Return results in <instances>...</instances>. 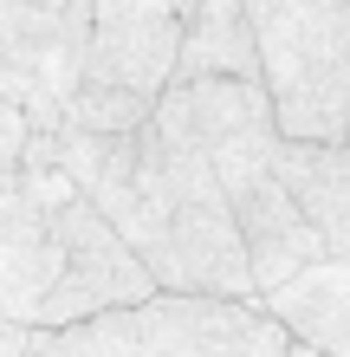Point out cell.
Returning a JSON list of instances; mask_svg holds the SVG:
<instances>
[{"label":"cell","mask_w":350,"mask_h":357,"mask_svg":"<svg viewBox=\"0 0 350 357\" xmlns=\"http://www.w3.org/2000/svg\"><path fill=\"white\" fill-rule=\"evenodd\" d=\"M52 169L117 227V241L150 266L156 292H214V299H253L246 247L234 234L228 195L182 130V117L156 98V111L130 137H85L46 130Z\"/></svg>","instance_id":"obj_1"},{"label":"cell","mask_w":350,"mask_h":357,"mask_svg":"<svg viewBox=\"0 0 350 357\" xmlns=\"http://www.w3.org/2000/svg\"><path fill=\"white\" fill-rule=\"evenodd\" d=\"M162 104L201 143L221 195H228L234 234L246 247V273H253V299L285 286L299 266L324 260L318 227L305 221V208L285 188V169H279L285 143L273 130V104H266L260 85H240V78H175L162 91Z\"/></svg>","instance_id":"obj_2"},{"label":"cell","mask_w":350,"mask_h":357,"mask_svg":"<svg viewBox=\"0 0 350 357\" xmlns=\"http://www.w3.org/2000/svg\"><path fill=\"white\" fill-rule=\"evenodd\" d=\"M279 143L350 137V0H246Z\"/></svg>","instance_id":"obj_3"},{"label":"cell","mask_w":350,"mask_h":357,"mask_svg":"<svg viewBox=\"0 0 350 357\" xmlns=\"http://www.w3.org/2000/svg\"><path fill=\"white\" fill-rule=\"evenodd\" d=\"M85 344L97 357H285L292 338L266 319L260 299L214 292H150L143 305L85 319Z\"/></svg>","instance_id":"obj_4"},{"label":"cell","mask_w":350,"mask_h":357,"mask_svg":"<svg viewBox=\"0 0 350 357\" xmlns=\"http://www.w3.org/2000/svg\"><path fill=\"white\" fill-rule=\"evenodd\" d=\"M52 221H58V286H52V299H46V312H39L33 331L85 325V319H104V312L143 305V299L156 292L150 266L117 241V227L97 215L72 182L58 188Z\"/></svg>","instance_id":"obj_5"},{"label":"cell","mask_w":350,"mask_h":357,"mask_svg":"<svg viewBox=\"0 0 350 357\" xmlns=\"http://www.w3.org/2000/svg\"><path fill=\"white\" fill-rule=\"evenodd\" d=\"M91 0H0V104H13L33 130H58L65 98L78 91Z\"/></svg>","instance_id":"obj_6"},{"label":"cell","mask_w":350,"mask_h":357,"mask_svg":"<svg viewBox=\"0 0 350 357\" xmlns=\"http://www.w3.org/2000/svg\"><path fill=\"white\" fill-rule=\"evenodd\" d=\"M175 52H182V13L169 0H91L78 85L156 104L175 85Z\"/></svg>","instance_id":"obj_7"},{"label":"cell","mask_w":350,"mask_h":357,"mask_svg":"<svg viewBox=\"0 0 350 357\" xmlns=\"http://www.w3.org/2000/svg\"><path fill=\"white\" fill-rule=\"evenodd\" d=\"M58 188H65L58 169H19V182L0 195V319L26 331L58 286Z\"/></svg>","instance_id":"obj_8"},{"label":"cell","mask_w":350,"mask_h":357,"mask_svg":"<svg viewBox=\"0 0 350 357\" xmlns=\"http://www.w3.org/2000/svg\"><path fill=\"white\" fill-rule=\"evenodd\" d=\"M266 319L312 357H350V260H312L266 292Z\"/></svg>","instance_id":"obj_9"},{"label":"cell","mask_w":350,"mask_h":357,"mask_svg":"<svg viewBox=\"0 0 350 357\" xmlns=\"http://www.w3.org/2000/svg\"><path fill=\"white\" fill-rule=\"evenodd\" d=\"M279 169L305 221L318 227L324 254L350 260V143H285Z\"/></svg>","instance_id":"obj_10"},{"label":"cell","mask_w":350,"mask_h":357,"mask_svg":"<svg viewBox=\"0 0 350 357\" xmlns=\"http://www.w3.org/2000/svg\"><path fill=\"white\" fill-rule=\"evenodd\" d=\"M175 78H240V85H260V52H253L246 0H201L182 20Z\"/></svg>","instance_id":"obj_11"},{"label":"cell","mask_w":350,"mask_h":357,"mask_svg":"<svg viewBox=\"0 0 350 357\" xmlns=\"http://www.w3.org/2000/svg\"><path fill=\"white\" fill-rule=\"evenodd\" d=\"M26 137H33V123L13 111V104H0V195L19 182V169H26Z\"/></svg>","instance_id":"obj_12"},{"label":"cell","mask_w":350,"mask_h":357,"mask_svg":"<svg viewBox=\"0 0 350 357\" xmlns=\"http://www.w3.org/2000/svg\"><path fill=\"white\" fill-rule=\"evenodd\" d=\"M26 357H97L85 344L78 325H58V331H26Z\"/></svg>","instance_id":"obj_13"},{"label":"cell","mask_w":350,"mask_h":357,"mask_svg":"<svg viewBox=\"0 0 350 357\" xmlns=\"http://www.w3.org/2000/svg\"><path fill=\"white\" fill-rule=\"evenodd\" d=\"M0 357H26V325H7V319H0Z\"/></svg>","instance_id":"obj_14"},{"label":"cell","mask_w":350,"mask_h":357,"mask_svg":"<svg viewBox=\"0 0 350 357\" xmlns=\"http://www.w3.org/2000/svg\"><path fill=\"white\" fill-rule=\"evenodd\" d=\"M169 7H175V13H182V20H189V13H195V7H201V0H169Z\"/></svg>","instance_id":"obj_15"},{"label":"cell","mask_w":350,"mask_h":357,"mask_svg":"<svg viewBox=\"0 0 350 357\" xmlns=\"http://www.w3.org/2000/svg\"><path fill=\"white\" fill-rule=\"evenodd\" d=\"M285 357H312V351H299V344H292V351H285Z\"/></svg>","instance_id":"obj_16"},{"label":"cell","mask_w":350,"mask_h":357,"mask_svg":"<svg viewBox=\"0 0 350 357\" xmlns=\"http://www.w3.org/2000/svg\"><path fill=\"white\" fill-rule=\"evenodd\" d=\"M46 7H65V0H46Z\"/></svg>","instance_id":"obj_17"},{"label":"cell","mask_w":350,"mask_h":357,"mask_svg":"<svg viewBox=\"0 0 350 357\" xmlns=\"http://www.w3.org/2000/svg\"><path fill=\"white\" fill-rule=\"evenodd\" d=\"M344 143H350V137H344Z\"/></svg>","instance_id":"obj_18"}]
</instances>
